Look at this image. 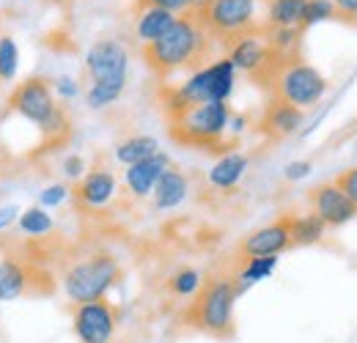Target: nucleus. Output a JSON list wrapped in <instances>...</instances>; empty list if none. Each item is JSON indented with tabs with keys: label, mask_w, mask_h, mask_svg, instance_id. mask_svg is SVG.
<instances>
[{
	"label": "nucleus",
	"mask_w": 357,
	"mask_h": 343,
	"mask_svg": "<svg viewBox=\"0 0 357 343\" xmlns=\"http://www.w3.org/2000/svg\"><path fill=\"white\" fill-rule=\"evenodd\" d=\"M218 44L201 14L187 11L178 14L157 42L143 47V61L160 80H168L178 72H198L218 61Z\"/></svg>",
	"instance_id": "obj_1"
},
{
	"label": "nucleus",
	"mask_w": 357,
	"mask_h": 343,
	"mask_svg": "<svg viewBox=\"0 0 357 343\" xmlns=\"http://www.w3.org/2000/svg\"><path fill=\"white\" fill-rule=\"evenodd\" d=\"M8 107L39 129L47 146H61L72 132L69 113L63 110V105H58L52 83H47L45 77H28L25 83H20L8 96Z\"/></svg>",
	"instance_id": "obj_2"
},
{
	"label": "nucleus",
	"mask_w": 357,
	"mask_h": 343,
	"mask_svg": "<svg viewBox=\"0 0 357 343\" xmlns=\"http://www.w3.org/2000/svg\"><path fill=\"white\" fill-rule=\"evenodd\" d=\"M228 121H231V107L225 102H204L168 119V132L178 146L228 154L234 146V140H225Z\"/></svg>",
	"instance_id": "obj_3"
},
{
	"label": "nucleus",
	"mask_w": 357,
	"mask_h": 343,
	"mask_svg": "<svg viewBox=\"0 0 357 343\" xmlns=\"http://www.w3.org/2000/svg\"><path fill=\"white\" fill-rule=\"evenodd\" d=\"M236 283L228 275H218L201 283L198 294L192 297L184 321L218 341H225L234 335V305H236Z\"/></svg>",
	"instance_id": "obj_4"
},
{
	"label": "nucleus",
	"mask_w": 357,
	"mask_h": 343,
	"mask_svg": "<svg viewBox=\"0 0 357 343\" xmlns=\"http://www.w3.org/2000/svg\"><path fill=\"white\" fill-rule=\"evenodd\" d=\"M225 47H228V55H225V58L231 61V66H234L236 72L248 75L256 86L264 88L267 93H269L272 80H275V75H278L289 61H294V58H289V55H283V52H278V49L272 47L264 22L256 25L253 31L236 36L234 42L225 44ZM300 58H303V55H300Z\"/></svg>",
	"instance_id": "obj_5"
},
{
	"label": "nucleus",
	"mask_w": 357,
	"mask_h": 343,
	"mask_svg": "<svg viewBox=\"0 0 357 343\" xmlns=\"http://www.w3.org/2000/svg\"><path fill=\"white\" fill-rule=\"evenodd\" d=\"M121 280V264L110 253H93V256L75 261L63 272V291L75 305L105 300L107 291Z\"/></svg>",
	"instance_id": "obj_6"
},
{
	"label": "nucleus",
	"mask_w": 357,
	"mask_h": 343,
	"mask_svg": "<svg viewBox=\"0 0 357 343\" xmlns=\"http://www.w3.org/2000/svg\"><path fill=\"white\" fill-rule=\"evenodd\" d=\"M324 93H327V77L303 58L289 61L275 75V80L269 86L272 99H280V102L294 105L300 110H308L313 105H319Z\"/></svg>",
	"instance_id": "obj_7"
},
{
	"label": "nucleus",
	"mask_w": 357,
	"mask_h": 343,
	"mask_svg": "<svg viewBox=\"0 0 357 343\" xmlns=\"http://www.w3.org/2000/svg\"><path fill=\"white\" fill-rule=\"evenodd\" d=\"M127 72H130V49L116 39H99L91 44L86 52V75L91 83L127 88Z\"/></svg>",
	"instance_id": "obj_8"
},
{
	"label": "nucleus",
	"mask_w": 357,
	"mask_h": 343,
	"mask_svg": "<svg viewBox=\"0 0 357 343\" xmlns=\"http://www.w3.org/2000/svg\"><path fill=\"white\" fill-rule=\"evenodd\" d=\"M72 330L80 343H113L119 330V310L113 302H107V297L75 305Z\"/></svg>",
	"instance_id": "obj_9"
},
{
	"label": "nucleus",
	"mask_w": 357,
	"mask_h": 343,
	"mask_svg": "<svg viewBox=\"0 0 357 343\" xmlns=\"http://www.w3.org/2000/svg\"><path fill=\"white\" fill-rule=\"evenodd\" d=\"M308 204H311V212L327 228H341L347 225L349 220L357 217V206L338 190L335 181H324L319 187H313L308 192Z\"/></svg>",
	"instance_id": "obj_10"
},
{
	"label": "nucleus",
	"mask_w": 357,
	"mask_h": 343,
	"mask_svg": "<svg viewBox=\"0 0 357 343\" xmlns=\"http://www.w3.org/2000/svg\"><path fill=\"white\" fill-rule=\"evenodd\" d=\"M291 247V234H289V215H280L275 222H269L264 228L250 231L242 245H239V256L245 258H264V256H280L283 250Z\"/></svg>",
	"instance_id": "obj_11"
},
{
	"label": "nucleus",
	"mask_w": 357,
	"mask_h": 343,
	"mask_svg": "<svg viewBox=\"0 0 357 343\" xmlns=\"http://www.w3.org/2000/svg\"><path fill=\"white\" fill-rule=\"evenodd\" d=\"M303 121H305V110L269 96L267 107L261 113V121H259V132L267 140H283L303 127Z\"/></svg>",
	"instance_id": "obj_12"
},
{
	"label": "nucleus",
	"mask_w": 357,
	"mask_h": 343,
	"mask_svg": "<svg viewBox=\"0 0 357 343\" xmlns=\"http://www.w3.org/2000/svg\"><path fill=\"white\" fill-rule=\"evenodd\" d=\"M75 201L80 206H89V209H102L113 201L116 195V176L107 168H93L89 171L75 187Z\"/></svg>",
	"instance_id": "obj_13"
},
{
	"label": "nucleus",
	"mask_w": 357,
	"mask_h": 343,
	"mask_svg": "<svg viewBox=\"0 0 357 343\" xmlns=\"http://www.w3.org/2000/svg\"><path fill=\"white\" fill-rule=\"evenodd\" d=\"M36 269L31 264H22L17 258L0 261V302L20 300L31 291H36Z\"/></svg>",
	"instance_id": "obj_14"
},
{
	"label": "nucleus",
	"mask_w": 357,
	"mask_h": 343,
	"mask_svg": "<svg viewBox=\"0 0 357 343\" xmlns=\"http://www.w3.org/2000/svg\"><path fill=\"white\" fill-rule=\"evenodd\" d=\"M168 168H171V157L157 151L154 157H149V160H143L137 165H130L124 171V184H127V190L132 192L135 198H149L154 184L160 181V176Z\"/></svg>",
	"instance_id": "obj_15"
},
{
	"label": "nucleus",
	"mask_w": 357,
	"mask_h": 343,
	"mask_svg": "<svg viewBox=\"0 0 357 343\" xmlns=\"http://www.w3.org/2000/svg\"><path fill=\"white\" fill-rule=\"evenodd\" d=\"M176 17L178 14H171V11H165V8H154V6H149V8H135V39L140 42V47L157 42V39L174 25Z\"/></svg>",
	"instance_id": "obj_16"
},
{
	"label": "nucleus",
	"mask_w": 357,
	"mask_h": 343,
	"mask_svg": "<svg viewBox=\"0 0 357 343\" xmlns=\"http://www.w3.org/2000/svg\"><path fill=\"white\" fill-rule=\"evenodd\" d=\"M190 192V181L187 176L176 168H168V171L160 176V181L154 184L151 190V198H154V206L160 212H168V209H176L178 204L187 198Z\"/></svg>",
	"instance_id": "obj_17"
},
{
	"label": "nucleus",
	"mask_w": 357,
	"mask_h": 343,
	"mask_svg": "<svg viewBox=\"0 0 357 343\" xmlns=\"http://www.w3.org/2000/svg\"><path fill=\"white\" fill-rule=\"evenodd\" d=\"M248 157L242 154V151H228L223 154L215 165H212V171H209V184L212 187H218V190H234L239 181H242V176L248 171Z\"/></svg>",
	"instance_id": "obj_18"
},
{
	"label": "nucleus",
	"mask_w": 357,
	"mask_h": 343,
	"mask_svg": "<svg viewBox=\"0 0 357 343\" xmlns=\"http://www.w3.org/2000/svg\"><path fill=\"white\" fill-rule=\"evenodd\" d=\"M327 225L319 217L308 215H289V234H291V247H311L324 239Z\"/></svg>",
	"instance_id": "obj_19"
},
{
	"label": "nucleus",
	"mask_w": 357,
	"mask_h": 343,
	"mask_svg": "<svg viewBox=\"0 0 357 343\" xmlns=\"http://www.w3.org/2000/svg\"><path fill=\"white\" fill-rule=\"evenodd\" d=\"M275 269H278V256L245 258V264L239 266V275L234 277V283H236V297H242L250 286H256V283L267 280Z\"/></svg>",
	"instance_id": "obj_20"
},
{
	"label": "nucleus",
	"mask_w": 357,
	"mask_h": 343,
	"mask_svg": "<svg viewBox=\"0 0 357 343\" xmlns=\"http://www.w3.org/2000/svg\"><path fill=\"white\" fill-rule=\"evenodd\" d=\"M157 151H160L157 137H151V135H132V137H127V140H121L116 146V160L130 168V165H137V162L154 157Z\"/></svg>",
	"instance_id": "obj_21"
},
{
	"label": "nucleus",
	"mask_w": 357,
	"mask_h": 343,
	"mask_svg": "<svg viewBox=\"0 0 357 343\" xmlns=\"http://www.w3.org/2000/svg\"><path fill=\"white\" fill-rule=\"evenodd\" d=\"M305 0H269L267 25L272 28H300Z\"/></svg>",
	"instance_id": "obj_22"
},
{
	"label": "nucleus",
	"mask_w": 357,
	"mask_h": 343,
	"mask_svg": "<svg viewBox=\"0 0 357 343\" xmlns=\"http://www.w3.org/2000/svg\"><path fill=\"white\" fill-rule=\"evenodd\" d=\"M201 283H204V275H201L198 269L181 266V269H176V272L168 277V291H171L174 297H178V300H190V297L198 294Z\"/></svg>",
	"instance_id": "obj_23"
},
{
	"label": "nucleus",
	"mask_w": 357,
	"mask_h": 343,
	"mask_svg": "<svg viewBox=\"0 0 357 343\" xmlns=\"http://www.w3.org/2000/svg\"><path fill=\"white\" fill-rule=\"evenodd\" d=\"M17 222H20V231L25 236H45L55 228V220L47 215V209H42V206H31V209L20 212Z\"/></svg>",
	"instance_id": "obj_24"
},
{
	"label": "nucleus",
	"mask_w": 357,
	"mask_h": 343,
	"mask_svg": "<svg viewBox=\"0 0 357 343\" xmlns=\"http://www.w3.org/2000/svg\"><path fill=\"white\" fill-rule=\"evenodd\" d=\"M327 20H335V6H333V0H305L303 20H300V31L305 33L308 28L319 25V22H327Z\"/></svg>",
	"instance_id": "obj_25"
},
{
	"label": "nucleus",
	"mask_w": 357,
	"mask_h": 343,
	"mask_svg": "<svg viewBox=\"0 0 357 343\" xmlns=\"http://www.w3.org/2000/svg\"><path fill=\"white\" fill-rule=\"evenodd\" d=\"M20 69V47L11 36H0V83H11Z\"/></svg>",
	"instance_id": "obj_26"
},
{
	"label": "nucleus",
	"mask_w": 357,
	"mask_h": 343,
	"mask_svg": "<svg viewBox=\"0 0 357 343\" xmlns=\"http://www.w3.org/2000/svg\"><path fill=\"white\" fill-rule=\"evenodd\" d=\"M124 93L121 86H105V83H91L89 91H86V105L91 110H102L107 105H113L119 96Z\"/></svg>",
	"instance_id": "obj_27"
},
{
	"label": "nucleus",
	"mask_w": 357,
	"mask_h": 343,
	"mask_svg": "<svg viewBox=\"0 0 357 343\" xmlns=\"http://www.w3.org/2000/svg\"><path fill=\"white\" fill-rule=\"evenodd\" d=\"M206 0H135V8H165L171 14H187V11H198Z\"/></svg>",
	"instance_id": "obj_28"
},
{
	"label": "nucleus",
	"mask_w": 357,
	"mask_h": 343,
	"mask_svg": "<svg viewBox=\"0 0 357 343\" xmlns=\"http://www.w3.org/2000/svg\"><path fill=\"white\" fill-rule=\"evenodd\" d=\"M69 198V187L66 184H50L39 192V204L42 209H52V206H61L63 201Z\"/></svg>",
	"instance_id": "obj_29"
},
{
	"label": "nucleus",
	"mask_w": 357,
	"mask_h": 343,
	"mask_svg": "<svg viewBox=\"0 0 357 343\" xmlns=\"http://www.w3.org/2000/svg\"><path fill=\"white\" fill-rule=\"evenodd\" d=\"M335 184H338V190L357 206V165L338 173V176H335Z\"/></svg>",
	"instance_id": "obj_30"
},
{
	"label": "nucleus",
	"mask_w": 357,
	"mask_h": 343,
	"mask_svg": "<svg viewBox=\"0 0 357 343\" xmlns=\"http://www.w3.org/2000/svg\"><path fill=\"white\" fill-rule=\"evenodd\" d=\"M333 6H335V20L357 25V0H333Z\"/></svg>",
	"instance_id": "obj_31"
},
{
	"label": "nucleus",
	"mask_w": 357,
	"mask_h": 343,
	"mask_svg": "<svg viewBox=\"0 0 357 343\" xmlns=\"http://www.w3.org/2000/svg\"><path fill=\"white\" fill-rule=\"evenodd\" d=\"M52 93H55L58 99L69 102V99H75V96L80 93V88H77V83H75L72 77H58V80L52 83Z\"/></svg>",
	"instance_id": "obj_32"
},
{
	"label": "nucleus",
	"mask_w": 357,
	"mask_h": 343,
	"mask_svg": "<svg viewBox=\"0 0 357 343\" xmlns=\"http://www.w3.org/2000/svg\"><path fill=\"white\" fill-rule=\"evenodd\" d=\"M311 171H313V165L308 160H294V162H289V165L283 168V176H286L289 181H300V178H305Z\"/></svg>",
	"instance_id": "obj_33"
},
{
	"label": "nucleus",
	"mask_w": 357,
	"mask_h": 343,
	"mask_svg": "<svg viewBox=\"0 0 357 343\" xmlns=\"http://www.w3.org/2000/svg\"><path fill=\"white\" fill-rule=\"evenodd\" d=\"M63 173H66L69 178H83V176H86V160H83L80 154H69V157L63 160Z\"/></svg>",
	"instance_id": "obj_34"
},
{
	"label": "nucleus",
	"mask_w": 357,
	"mask_h": 343,
	"mask_svg": "<svg viewBox=\"0 0 357 343\" xmlns=\"http://www.w3.org/2000/svg\"><path fill=\"white\" fill-rule=\"evenodd\" d=\"M20 220V206L17 204H3L0 206V231H8Z\"/></svg>",
	"instance_id": "obj_35"
},
{
	"label": "nucleus",
	"mask_w": 357,
	"mask_h": 343,
	"mask_svg": "<svg viewBox=\"0 0 357 343\" xmlns=\"http://www.w3.org/2000/svg\"><path fill=\"white\" fill-rule=\"evenodd\" d=\"M355 146H357V140H355Z\"/></svg>",
	"instance_id": "obj_36"
}]
</instances>
